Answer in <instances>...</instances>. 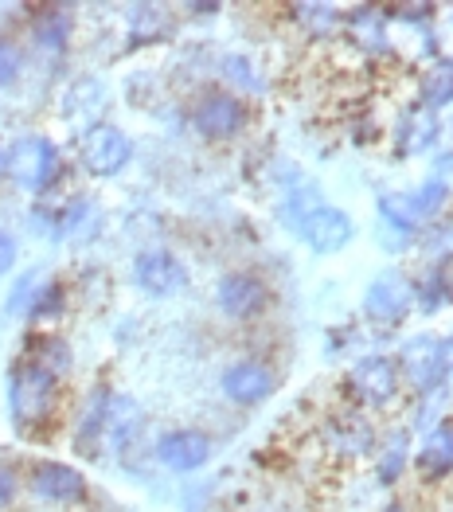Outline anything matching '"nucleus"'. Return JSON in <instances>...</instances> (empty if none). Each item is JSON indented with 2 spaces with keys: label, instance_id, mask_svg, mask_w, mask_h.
I'll return each instance as SVG.
<instances>
[{
  "label": "nucleus",
  "instance_id": "f257e3e1",
  "mask_svg": "<svg viewBox=\"0 0 453 512\" xmlns=\"http://www.w3.org/2000/svg\"><path fill=\"white\" fill-rule=\"evenodd\" d=\"M59 411H63V380H55L47 368L32 364L28 356H16L8 368L12 427L24 438H47V430L59 423Z\"/></svg>",
  "mask_w": 453,
  "mask_h": 512
},
{
  "label": "nucleus",
  "instance_id": "f03ea898",
  "mask_svg": "<svg viewBox=\"0 0 453 512\" xmlns=\"http://www.w3.org/2000/svg\"><path fill=\"white\" fill-rule=\"evenodd\" d=\"M4 157H8V180H12L16 188L32 192V196H47V192L59 184V176H63V153H59V145H55L51 137H43V133H24V137H16V141L4 149Z\"/></svg>",
  "mask_w": 453,
  "mask_h": 512
},
{
  "label": "nucleus",
  "instance_id": "7ed1b4c3",
  "mask_svg": "<svg viewBox=\"0 0 453 512\" xmlns=\"http://www.w3.org/2000/svg\"><path fill=\"white\" fill-rule=\"evenodd\" d=\"M446 204H450V184L446 180H426V184L407 188V192H383L375 200L379 219L387 227H395L399 235H422L438 215L446 212Z\"/></svg>",
  "mask_w": 453,
  "mask_h": 512
},
{
  "label": "nucleus",
  "instance_id": "20e7f679",
  "mask_svg": "<svg viewBox=\"0 0 453 512\" xmlns=\"http://www.w3.org/2000/svg\"><path fill=\"white\" fill-rule=\"evenodd\" d=\"M344 391H348L356 411H383V407H391L399 399V391H403L395 356L368 352V356L352 360V368L344 372Z\"/></svg>",
  "mask_w": 453,
  "mask_h": 512
},
{
  "label": "nucleus",
  "instance_id": "39448f33",
  "mask_svg": "<svg viewBox=\"0 0 453 512\" xmlns=\"http://www.w3.org/2000/svg\"><path fill=\"white\" fill-rule=\"evenodd\" d=\"M188 122L204 141H235L250 126V106L223 86H204L188 106Z\"/></svg>",
  "mask_w": 453,
  "mask_h": 512
},
{
  "label": "nucleus",
  "instance_id": "423d86ee",
  "mask_svg": "<svg viewBox=\"0 0 453 512\" xmlns=\"http://www.w3.org/2000/svg\"><path fill=\"white\" fill-rule=\"evenodd\" d=\"M270 305H274V290L258 270H227L215 282V309L227 321H239V325L258 321L270 313Z\"/></svg>",
  "mask_w": 453,
  "mask_h": 512
},
{
  "label": "nucleus",
  "instance_id": "0eeeda50",
  "mask_svg": "<svg viewBox=\"0 0 453 512\" xmlns=\"http://www.w3.org/2000/svg\"><path fill=\"white\" fill-rule=\"evenodd\" d=\"M321 442H325V450H329L340 466H352V462H364V458L375 454L379 430H375V423H371L364 411L348 407V411H336V415L325 419Z\"/></svg>",
  "mask_w": 453,
  "mask_h": 512
},
{
  "label": "nucleus",
  "instance_id": "6e6552de",
  "mask_svg": "<svg viewBox=\"0 0 453 512\" xmlns=\"http://www.w3.org/2000/svg\"><path fill=\"white\" fill-rule=\"evenodd\" d=\"M399 380L403 387H411L418 395H434L446 387V360H442V337L434 333H418L399 348L395 356Z\"/></svg>",
  "mask_w": 453,
  "mask_h": 512
},
{
  "label": "nucleus",
  "instance_id": "1a4fd4ad",
  "mask_svg": "<svg viewBox=\"0 0 453 512\" xmlns=\"http://www.w3.org/2000/svg\"><path fill=\"white\" fill-rule=\"evenodd\" d=\"M129 161H133V141H129L125 129L110 126V122H98V126L79 133V165L90 176L110 180V176L125 172Z\"/></svg>",
  "mask_w": 453,
  "mask_h": 512
},
{
  "label": "nucleus",
  "instance_id": "9d476101",
  "mask_svg": "<svg viewBox=\"0 0 453 512\" xmlns=\"http://www.w3.org/2000/svg\"><path fill=\"white\" fill-rule=\"evenodd\" d=\"M414 313V278L403 270H383L364 290V317L379 329H395Z\"/></svg>",
  "mask_w": 453,
  "mask_h": 512
},
{
  "label": "nucleus",
  "instance_id": "9b49d317",
  "mask_svg": "<svg viewBox=\"0 0 453 512\" xmlns=\"http://www.w3.org/2000/svg\"><path fill=\"white\" fill-rule=\"evenodd\" d=\"M28 493L40 501V505H51V509H75V505H86L90 497V481L79 466H67V462H36L32 473H28Z\"/></svg>",
  "mask_w": 453,
  "mask_h": 512
},
{
  "label": "nucleus",
  "instance_id": "f8f14e48",
  "mask_svg": "<svg viewBox=\"0 0 453 512\" xmlns=\"http://www.w3.org/2000/svg\"><path fill=\"white\" fill-rule=\"evenodd\" d=\"M219 391L235 403V407H258L278 391V368L262 356H243L235 364L223 368Z\"/></svg>",
  "mask_w": 453,
  "mask_h": 512
},
{
  "label": "nucleus",
  "instance_id": "ddd939ff",
  "mask_svg": "<svg viewBox=\"0 0 453 512\" xmlns=\"http://www.w3.org/2000/svg\"><path fill=\"white\" fill-rule=\"evenodd\" d=\"M133 282L149 298H176L188 290V266L168 247H145L133 258Z\"/></svg>",
  "mask_w": 453,
  "mask_h": 512
},
{
  "label": "nucleus",
  "instance_id": "4468645a",
  "mask_svg": "<svg viewBox=\"0 0 453 512\" xmlns=\"http://www.w3.org/2000/svg\"><path fill=\"white\" fill-rule=\"evenodd\" d=\"M293 231H297L317 255H336V251L352 247V239H356L352 215L344 212V208H336V204H317Z\"/></svg>",
  "mask_w": 453,
  "mask_h": 512
},
{
  "label": "nucleus",
  "instance_id": "2eb2a0df",
  "mask_svg": "<svg viewBox=\"0 0 453 512\" xmlns=\"http://www.w3.org/2000/svg\"><path fill=\"white\" fill-rule=\"evenodd\" d=\"M211 454H215V442L200 427H176L157 438V462L172 473L204 470L207 462H211Z\"/></svg>",
  "mask_w": 453,
  "mask_h": 512
},
{
  "label": "nucleus",
  "instance_id": "dca6fc26",
  "mask_svg": "<svg viewBox=\"0 0 453 512\" xmlns=\"http://www.w3.org/2000/svg\"><path fill=\"white\" fill-rule=\"evenodd\" d=\"M411 470L438 485V481H450L453 477V419H442L438 427H430L422 434L418 450L411 454Z\"/></svg>",
  "mask_w": 453,
  "mask_h": 512
},
{
  "label": "nucleus",
  "instance_id": "f3484780",
  "mask_svg": "<svg viewBox=\"0 0 453 512\" xmlns=\"http://www.w3.org/2000/svg\"><path fill=\"white\" fill-rule=\"evenodd\" d=\"M110 403H114V391L106 384H98L86 395L83 411H79V423H75V450H79V458H98L106 450Z\"/></svg>",
  "mask_w": 453,
  "mask_h": 512
},
{
  "label": "nucleus",
  "instance_id": "a211bd4d",
  "mask_svg": "<svg viewBox=\"0 0 453 512\" xmlns=\"http://www.w3.org/2000/svg\"><path fill=\"white\" fill-rule=\"evenodd\" d=\"M340 32L368 55H379V51L391 47V20H387L383 8H371V4L344 12V28Z\"/></svg>",
  "mask_w": 453,
  "mask_h": 512
},
{
  "label": "nucleus",
  "instance_id": "6ab92c4d",
  "mask_svg": "<svg viewBox=\"0 0 453 512\" xmlns=\"http://www.w3.org/2000/svg\"><path fill=\"white\" fill-rule=\"evenodd\" d=\"M106 106H110L106 86L98 83V79H90V75H86V79H75L71 90L63 94V118L79 129L98 126L102 114H106Z\"/></svg>",
  "mask_w": 453,
  "mask_h": 512
},
{
  "label": "nucleus",
  "instance_id": "aec40b11",
  "mask_svg": "<svg viewBox=\"0 0 453 512\" xmlns=\"http://www.w3.org/2000/svg\"><path fill=\"white\" fill-rule=\"evenodd\" d=\"M71 32H75V12H71V8H63V4H43V8L32 12V40H36V47H43V51H51V55L67 51Z\"/></svg>",
  "mask_w": 453,
  "mask_h": 512
},
{
  "label": "nucleus",
  "instance_id": "412c9836",
  "mask_svg": "<svg viewBox=\"0 0 453 512\" xmlns=\"http://www.w3.org/2000/svg\"><path fill=\"white\" fill-rule=\"evenodd\" d=\"M20 356H28L32 364H40L47 368L55 380H63L67 384V376H71V368H75V352H71V344L63 341V337H55V333H32L24 348H20Z\"/></svg>",
  "mask_w": 453,
  "mask_h": 512
},
{
  "label": "nucleus",
  "instance_id": "4be33fe9",
  "mask_svg": "<svg viewBox=\"0 0 453 512\" xmlns=\"http://www.w3.org/2000/svg\"><path fill=\"white\" fill-rule=\"evenodd\" d=\"M418 102H422V110H430V114L453 102V59L450 55H434V59L422 67V75H418Z\"/></svg>",
  "mask_w": 453,
  "mask_h": 512
},
{
  "label": "nucleus",
  "instance_id": "5701e85b",
  "mask_svg": "<svg viewBox=\"0 0 453 512\" xmlns=\"http://www.w3.org/2000/svg\"><path fill=\"white\" fill-rule=\"evenodd\" d=\"M438 118L430 110H411L399 129H395V153L399 157H418V153H430L434 141H438Z\"/></svg>",
  "mask_w": 453,
  "mask_h": 512
},
{
  "label": "nucleus",
  "instance_id": "b1692460",
  "mask_svg": "<svg viewBox=\"0 0 453 512\" xmlns=\"http://www.w3.org/2000/svg\"><path fill=\"white\" fill-rule=\"evenodd\" d=\"M411 434L407 430H391L387 434V442L379 446V454H375V477H379V485H395L407 466H411Z\"/></svg>",
  "mask_w": 453,
  "mask_h": 512
},
{
  "label": "nucleus",
  "instance_id": "393cba45",
  "mask_svg": "<svg viewBox=\"0 0 453 512\" xmlns=\"http://www.w3.org/2000/svg\"><path fill=\"white\" fill-rule=\"evenodd\" d=\"M289 16L297 20L301 32H309L317 40H332L344 28V12L336 4H297V8H289Z\"/></svg>",
  "mask_w": 453,
  "mask_h": 512
},
{
  "label": "nucleus",
  "instance_id": "a878e982",
  "mask_svg": "<svg viewBox=\"0 0 453 512\" xmlns=\"http://www.w3.org/2000/svg\"><path fill=\"white\" fill-rule=\"evenodd\" d=\"M453 301L450 266H430L422 278H414V309L422 313H438L442 305Z\"/></svg>",
  "mask_w": 453,
  "mask_h": 512
},
{
  "label": "nucleus",
  "instance_id": "bb28decb",
  "mask_svg": "<svg viewBox=\"0 0 453 512\" xmlns=\"http://www.w3.org/2000/svg\"><path fill=\"white\" fill-rule=\"evenodd\" d=\"M63 313H67V282L63 278H47V282H40V290H36V298H32L24 317L43 325V321H55Z\"/></svg>",
  "mask_w": 453,
  "mask_h": 512
},
{
  "label": "nucleus",
  "instance_id": "cd10ccee",
  "mask_svg": "<svg viewBox=\"0 0 453 512\" xmlns=\"http://www.w3.org/2000/svg\"><path fill=\"white\" fill-rule=\"evenodd\" d=\"M418 243H422V255L430 258V266H450V258H453V215H438V219L418 235Z\"/></svg>",
  "mask_w": 453,
  "mask_h": 512
},
{
  "label": "nucleus",
  "instance_id": "c85d7f7f",
  "mask_svg": "<svg viewBox=\"0 0 453 512\" xmlns=\"http://www.w3.org/2000/svg\"><path fill=\"white\" fill-rule=\"evenodd\" d=\"M219 79H223V90H231L239 98L243 94H262V79H258V71H254L247 55H227L219 63Z\"/></svg>",
  "mask_w": 453,
  "mask_h": 512
},
{
  "label": "nucleus",
  "instance_id": "c756f323",
  "mask_svg": "<svg viewBox=\"0 0 453 512\" xmlns=\"http://www.w3.org/2000/svg\"><path fill=\"white\" fill-rule=\"evenodd\" d=\"M20 75H24V51H20V43L0 36V90L16 86Z\"/></svg>",
  "mask_w": 453,
  "mask_h": 512
},
{
  "label": "nucleus",
  "instance_id": "7c9ffc66",
  "mask_svg": "<svg viewBox=\"0 0 453 512\" xmlns=\"http://www.w3.org/2000/svg\"><path fill=\"white\" fill-rule=\"evenodd\" d=\"M40 274H20V282L12 286V294H8V313L12 317H20V313H28V305H32V298H36V290H40Z\"/></svg>",
  "mask_w": 453,
  "mask_h": 512
},
{
  "label": "nucleus",
  "instance_id": "2f4dec72",
  "mask_svg": "<svg viewBox=\"0 0 453 512\" xmlns=\"http://www.w3.org/2000/svg\"><path fill=\"white\" fill-rule=\"evenodd\" d=\"M20 485H24L20 470H16L8 458H0V512H8L12 505H16V497H20Z\"/></svg>",
  "mask_w": 453,
  "mask_h": 512
},
{
  "label": "nucleus",
  "instance_id": "473e14b6",
  "mask_svg": "<svg viewBox=\"0 0 453 512\" xmlns=\"http://www.w3.org/2000/svg\"><path fill=\"white\" fill-rule=\"evenodd\" d=\"M16 255H20V247H16V235L0 227V278H4V274L16 266Z\"/></svg>",
  "mask_w": 453,
  "mask_h": 512
},
{
  "label": "nucleus",
  "instance_id": "72a5a7b5",
  "mask_svg": "<svg viewBox=\"0 0 453 512\" xmlns=\"http://www.w3.org/2000/svg\"><path fill=\"white\" fill-rule=\"evenodd\" d=\"M442 360H446V387H453V337H442Z\"/></svg>",
  "mask_w": 453,
  "mask_h": 512
},
{
  "label": "nucleus",
  "instance_id": "f704fd0d",
  "mask_svg": "<svg viewBox=\"0 0 453 512\" xmlns=\"http://www.w3.org/2000/svg\"><path fill=\"white\" fill-rule=\"evenodd\" d=\"M188 12H196V16H215V12H219V4H192Z\"/></svg>",
  "mask_w": 453,
  "mask_h": 512
},
{
  "label": "nucleus",
  "instance_id": "c9c22d12",
  "mask_svg": "<svg viewBox=\"0 0 453 512\" xmlns=\"http://www.w3.org/2000/svg\"><path fill=\"white\" fill-rule=\"evenodd\" d=\"M0 180H8V157H4V149H0Z\"/></svg>",
  "mask_w": 453,
  "mask_h": 512
},
{
  "label": "nucleus",
  "instance_id": "e433bc0d",
  "mask_svg": "<svg viewBox=\"0 0 453 512\" xmlns=\"http://www.w3.org/2000/svg\"><path fill=\"white\" fill-rule=\"evenodd\" d=\"M391 512H399V509H391Z\"/></svg>",
  "mask_w": 453,
  "mask_h": 512
}]
</instances>
